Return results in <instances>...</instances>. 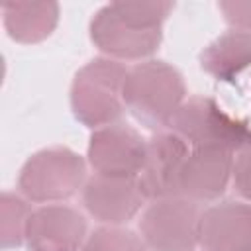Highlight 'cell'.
I'll return each mask as SVG.
<instances>
[{
	"label": "cell",
	"instance_id": "1",
	"mask_svg": "<svg viewBox=\"0 0 251 251\" xmlns=\"http://www.w3.org/2000/svg\"><path fill=\"white\" fill-rule=\"evenodd\" d=\"M126 110L145 127H169L173 116L186 100V86L180 71L167 61L147 59L127 69L124 90Z\"/></svg>",
	"mask_w": 251,
	"mask_h": 251
},
{
	"label": "cell",
	"instance_id": "2",
	"mask_svg": "<svg viewBox=\"0 0 251 251\" xmlns=\"http://www.w3.org/2000/svg\"><path fill=\"white\" fill-rule=\"evenodd\" d=\"M127 69L114 59L96 57L80 67L71 84V110L76 122L94 129L118 124L124 116V80Z\"/></svg>",
	"mask_w": 251,
	"mask_h": 251
},
{
	"label": "cell",
	"instance_id": "3",
	"mask_svg": "<svg viewBox=\"0 0 251 251\" xmlns=\"http://www.w3.org/2000/svg\"><path fill=\"white\" fill-rule=\"evenodd\" d=\"M86 182L84 159L69 147H47L35 151L20 169V194L37 204L69 200Z\"/></svg>",
	"mask_w": 251,
	"mask_h": 251
},
{
	"label": "cell",
	"instance_id": "4",
	"mask_svg": "<svg viewBox=\"0 0 251 251\" xmlns=\"http://www.w3.org/2000/svg\"><path fill=\"white\" fill-rule=\"evenodd\" d=\"M169 129L190 147L216 145L231 151L249 147V135L241 118L227 112L212 96H188L173 116Z\"/></svg>",
	"mask_w": 251,
	"mask_h": 251
},
{
	"label": "cell",
	"instance_id": "5",
	"mask_svg": "<svg viewBox=\"0 0 251 251\" xmlns=\"http://www.w3.org/2000/svg\"><path fill=\"white\" fill-rule=\"evenodd\" d=\"M200 204L169 196L151 200L139 220V233L151 251H196L200 247Z\"/></svg>",
	"mask_w": 251,
	"mask_h": 251
},
{
	"label": "cell",
	"instance_id": "6",
	"mask_svg": "<svg viewBox=\"0 0 251 251\" xmlns=\"http://www.w3.org/2000/svg\"><path fill=\"white\" fill-rule=\"evenodd\" d=\"M147 141L127 124H112L94 129L88 139L86 159L96 175L137 176L145 161Z\"/></svg>",
	"mask_w": 251,
	"mask_h": 251
},
{
	"label": "cell",
	"instance_id": "7",
	"mask_svg": "<svg viewBox=\"0 0 251 251\" xmlns=\"http://www.w3.org/2000/svg\"><path fill=\"white\" fill-rule=\"evenodd\" d=\"M235 151L216 145L190 147L178 175V196L196 204L218 200L233 178Z\"/></svg>",
	"mask_w": 251,
	"mask_h": 251
},
{
	"label": "cell",
	"instance_id": "8",
	"mask_svg": "<svg viewBox=\"0 0 251 251\" xmlns=\"http://www.w3.org/2000/svg\"><path fill=\"white\" fill-rule=\"evenodd\" d=\"M90 41L104 53L108 59L114 61H147L161 41V29H139L124 22L112 4L102 6L90 20Z\"/></svg>",
	"mask_w": 251,
	"mask_h": 251
},
{
	"label": "cell",
	"instance_id": "9",
	"mask_svg": "<svg viewBox=\"0 0 251 251\" xmlns=\"http://www.w3.org/2000/svg\"><path fill=\"white\" fill-rule=\"evenodd\" d=\"M84 210L100 224L122 226L129 222L147 200L137 176L92 175L80 194Z\"/></svg>",
	"mask_w": 251,
	"mask_h": 251
},
{
	"label": "cell",
	"instance_id": "10",
	"mask_svg": "<svg viewBox=\"0 0 251 251\" xmlns=\"http://www.w3.org/2000/svg\"><path fill=\"white\" fill-rule=\"evenodd\" d=\"M84 216L65 204H45L31 212L25 229L27 251H80L86 241Z\"/></svg>",
	"mask_w": 251,
	"mask_h": 251
},
{
	"label": "cell",
	"instance_id": "11",
	"mask_svg": "<svg viewBox=\"0 0 251 251\" xmlns=\"http://www.w3.org/2000/svg\"><path fill=\"white\" fill-rule=\"evenodd\" d=\"M190 145L173 131H159L147 139L145 161L137 175L147 200L178 196L176 182Z\"/></svg>",
	"mask_w": 251,
	"mask_h": 251
},
{
	"label": "cell",
	"instance_id": "12",
	"mask_svg": "<svg viewBox=\"0 0 251 251\" xmlns=\"http://www.w3.org/2000/svg\"><path fill=\"white\" fill-rule=\"evenodd\" d=\"M202 251H251V202L222 200L200 218Z\"/></svg>",
	"mask_w": 251,
	"mask_h": 251
},
{
	"label": "cell",
	"instance_id": "13",
	"mask_svg": "<svg viewBox=\"0 0 251 251\" xmlns=\"http://www.w3.org/2000/svg\"><path fill=\"white\" fill-rule=\"evenodd\" d=\"M200 69L220 82H231L251 67V33L229 29L208 43L200 57Z\"/></svg>",
	"mask_w": 251,
	"mask_h": 251
},
{
	"label": "cell",
	"instance_id": "14",
	"mask_svg": "<svg viewBox=\"0 0 251 251\" xmlns=\"http://www.w3.org/2000/svg\"><path fill=\"white\" fill-rule=\"evenodd\" d=\"M4 27L16 43H39L59 24L57 2H6L2 6Z\"/></svg>",
	"mask_w": 251,
	"mask_h": 251
},
{
	"label": "cell",
	"instance_id": "15",
	"mask_svg": "<svg viewBox=\"0 0 251 251\" xmlns=\"http://www.w3.org/2000/svg\"><path fill=\"white\" fill-rule=\"evenodd\" d=\"M29 200L20 194L4 192L0 198V245L2 249H14L25 243L27 220L31 216Z\"/></svg>",
	"mask_w": 251,
	"mask_h": 251
},
{
	"label": "cell",
	"instance_id": "16",
	"mask_svg": "<svg viewBox=\"0 0 251 251\" xmlns=\"http://www.w3.org/2000/svg\"><path fill=\"white\" fill-rule=\"evenodd\" d=\"M118 16L139 29H161L163 22L173 12V2L151 0V2H112Z\"/></svg>",
	"mask_w": 251,
	"mask_h": 251
},
{
	"label": "cell",
	"instance_id": "17",
	"mask_svg": "<svg viewBox=\"0 0 251 251\" xmlns=\"http://www.w3.org/2000/svg\"><path fill=\"white\" fill-rule=\"evenodd\" d=\"M80 251H151L141 235L122 226H102L94 229Z\"/></svg>",
	"mask_w": 251,
	"mask_h": 251
},
{
	"label": "cell",
	"instance_id": "18",
	"mask_svg": "<svg viewBox=\"0 0 251 251\" xmlns=\"http://www.w3.org/2000/svg\"><path fill=\"white\" fill-rule=\"evenodd\" d=\"M218 8L224 14V20L231 25V29L251 33V0L247 2L227 0V2H220Z\"/></svg>",
	"mask_w": 251,
	"mask_h": 251
},
{
	"label": "cell",
	"instance_id": "19",
	"mask_svg": "<svg viewBox=\"0 0 251 251\" xmlns=\"http://www.w3.org/2000/svg\"><path fill=\"white\" fill-rule=\"evenodd\" d=\"M233 188L235 192L251 202V147L241 149L235 157V165H233Z\"/></svg>",
	"mask_w": 251,
	"mask_h": 251
}]
</instances>
